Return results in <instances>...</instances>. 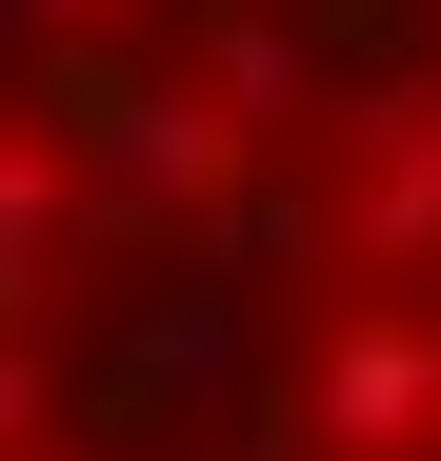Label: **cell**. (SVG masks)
Here are the masks:
<instances>
[{"label":"cell","mask_w":441,"mask_h":461,"mask_svg":"<svg viewBox=\"0 0 441 461\" xmlns=\"http://www.w3.org/2000/svg\"><path fill=\"white\" fill-rule=\"evenodd\" d=\"M0 461H441V0H0Z\"/></svg>","instance_id":"6da1fadb"}]
</instances>
